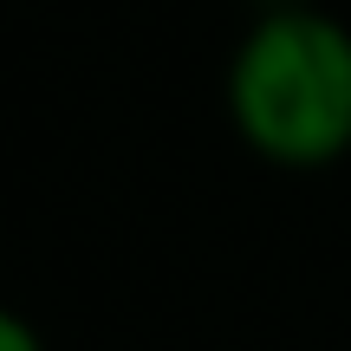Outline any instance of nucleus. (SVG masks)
<instances>
[{"label": "nucleus", "instance_id": "obj_2", "mask_svg": "<svg viewBox=\"0 0 351 351\" xmlns=\"http://www.w3.org/2000/svg\"><path fill=\"white\" fill-rule=\"evenodd\" d=\"M0 351H46V339H39V326L26 313L0 306Z\"/></svg>", "mask_w": 351, "mask_h": 351}, {"label": "nucleus", "instance_id": "obj_1", "mask_svg": "<svg viewBox=\"0 0 351 351\" xmlns=\"http://www.w3.org/2000/svg\"><path fill=\"white\" fill-rule=\"evenodd\" d=\"M234 137L274 169L351 156V26L326 7H274L228 59Z\"/></svg>", "mask_w": 351, "mask_h": 351}]
</instances>
